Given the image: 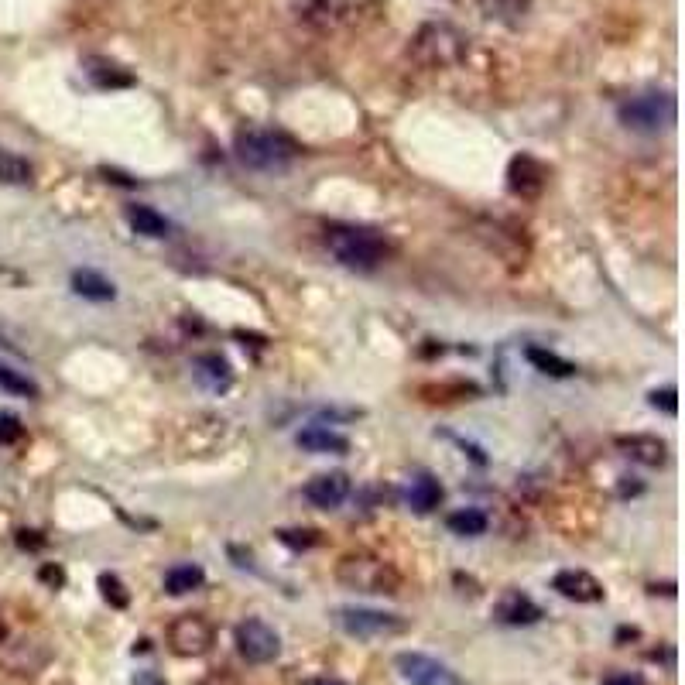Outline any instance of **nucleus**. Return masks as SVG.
I'll list each match as a JSON object with an SVG mask.
<instances>
[{
    "label": "nucleus",
    "mask_w": 685,
    "mask_h": 685,
    "mask_svg": "<svg viewBox=\"0 0 685 685\" xmlns=\"http://www.w3.org/2000/svg\"><path fill=\"white\" fill-rule=\"evenodd\" d=\"M18 545L21 548H42L45 538H38V531H18Z\"/></svg>",
    "instance_id": "nucleus-35"
},
{
    "label": "nucleus",
    "mask_w": 685,
    "mask_h": 685,
    "mask_svg": "<svg viewBox=\"0 0 685 685\" xmlns=\"http://www.w3.org/2000/svg\"><path fill=\"white\" fill-rule=\"evenodd\" d=\"M72 292L90 298V302H114V298H117L114 281L103 278L100 271H90V268L72 274Z\"/></svg>",
    "instance_id": "nucleus-19"
},
{
    "label": "nucleus",
    "mask_w": 685,
    "mask_h": 685,
    "mask_svg": "<svg viewBox=\"0 0 685 685\" xmlns=\"http://www.w3.org/2000/svg\"><path fill=\"white\" fill-rule=\"evenodd\" d=\"M42 579L48 586H62L66 583V572H62L59 566H42Z\"/></svg>",
    "instance_id": "nucleus-34"
},
{
    "label": "nucleus",
    "mask_w": 685,
    "mask_h": 685,
    "mask_svg": "<svg viewBox=\"0 0 685 685\" xmlns=\"http://www.w3.org/2000/svg\"><path fill=\"white\" fill-rule=\"evenodd\" d=\"M21 439V422L14 415H0V442Z\"/></svg>",
    "instance_id": "nucleus-29"
},
{
    "label": "nucleus",
    "mask_w": 685,
    "mask_h": 685,
    "mask_svg": "<svg viewBox=\"0 0 685 685\" xmlns=\"http://www.w3.org/2000/svg\"><path fill=\"white\" fill-rule=\"evenodd\" d=\"M31 165L24 161L21 155H14V151H4L0 148V182L4 185H28L31 182Z\"/></svg>",
    "instance_id": "nucleus-23"
},
{
    "label": "nucleus",
    "mask_w": 685,
    "mask_h": 685,
    "mask_svg": "<svg viewBox=\"0 0 685 685\" xmlns=\"http://www.w3.org/2000/svg\"><path fill=\"white\" fill-rule=\"evenodd\" d=\"M305 497L309 504L322 507V511H333L350 497V477L346 473H322V477L305 483Z\"/></svg>",
    "instance_id": "nucleus-13"
},
{
    "label": "nucleus",
    "mask_w": 685,
    "mask_h": 685,
    "mask_svg": "<svg viewBox=\"0 0 685 685\" xmlns=\"http://www.w3.org/2000/svg\"><path fill=\"white\" fill-rule=\"evenodd\" d=\"M203 685H244V682H240L230 668H213V672L203 679Z\"/></svg>",
    "instance_id": "nucleus-31"
},
{
    "label": "nucleus",
    "mask_w": 685,
    "mask_h": 685,
    "mask_svg": "<svg viewBox=\"0 0 685 685\" xmlns=\"http://www.w3.org/2000/svg\"><path fill=\"white\" fill-rule=\"evenodd\" d=\"M233 151H237L240 165L254 168V172H281V168H288V161L295 158V144L288 141L285 134L257 131V127L240 131Z\"/></svg>",
    "instance_id": "nucleus-3"
},
{
    "label": "nucleus",
    "mask_w": 685,
    "mask_h": 685,
    "mask_svg": "<svg viewBox=\"0 0 685 685\" xmlns=\"http://www.w3.org/2000/svg\"><path fill=\"white\" fill-rule=\"evenodd\" d=\"M0 388L11 391V394H21V398H38V384L28 381V377L18 374V370L4 367V364H0Z\"/></svg>",
    "instance_id": "nucleus-26"
},
{
    "label": "nucleus",
    "mask_w": 685,
    "mask_h": 685,
    "mask_svg": "<svg viewBox=\"0 0 685 685\" xmlns=\"http://www.w3.org/2000/svg\"><path fill=\"white\" fill-rule=\"evenodd\" d=\"M333 620L340 631H346L357 641H381V638H394V634L408 631L405 617L384 614V610H370V607H336Z\"/></svg>",
    "instance_id": "nucleus-5"
},
{
    "label": "nucleus",
    "mask_w": 685,
    "mask_h": 685,
    "mask_svg": "<svg viewBox=\"0 0 685 685\" xmlns=\"http://www.w3.org/2000/svg\"><path fill=\"white\" fill-rule=\"evenodd\" d=\"M192 374H196V384L213 394L227 391L233 384V370L223 357H216V353H203V357L196 360V367H192Z\"/></svg>",
    "instance_id": "nucleus-16"
},
{
    "label": "nucleus",
    "mask_w": 685,
    "mask_h": 685,
    "mask_svg": "<svg viewBox=\"0 0 685 685\" xmlns=\"http://www.w3.org/2000/svg\"><path fill=\"white\" fill-rule=\"evenodd\" d=\"M298 446L305 449V453H350V439H346L343 432L329 429V425H305L302 432H298Z\"/></svg>",
    "instance_id": "nucleus-14"
},
{
    "label": "nucleus",
    "mask_w": 685,
    "mask_h": 685,
    "mask_svg": "<svg viewBox=\"0 0 685 685\" xmlns=\"http://www.w3.org/2000/svg\"><path fill=\"white\" fill-rule=\"evenodd\" d=\"M394 668H398V675L408 685H466L446 662L422 655V651H401V655H394Z\"/></svg>",
    "instance_id": "nucleus-9"
},
{
    "label": "nucleus",
    "mask_w": 685,
    "mask_h": 685,
    "mask_svg": "<svg viewBox=\"0 0 685 685\" xmlns=\"http://www.w3.org/2000/svg\"><path fill=\"white\" fill-rule=\"evenodd\" d=\"M326 247L343 268L360 271V274L377 271L384 257H388L384 240L377 237V233L360 230V227H333L326 233Z\"/></svg>",
    "instance_id": "nucleus-2"
},
{
    "label": "nucleus",
    "mask_w": 685,
    "mask_h": 685,
    "mask_svg": "<svg viewBox=\"0 0 685 685\" xmlns=\"http://www.w3.org/2000/svg\"><path fill=\"white\" fill-rule=\"evenodd\" d=\"M405 501L415 514H432L435 507L442 504V487L439 480L432 477V473H415V477L408 480V490H405Z\"/></svg>",
    "instance_id": "nucleus-15"
},
{
    "label": "nucleus",
    "mask_w": 685,
    "mask_h": 685,
    "mask_svg": "<svg viewBox=\"0 0 685 685\" xmlns=\"http://www.w3.org/2000/svg\"><path fill=\"white\" fill-rule=\"evenodd\" d=\"M336 583L346 586V590L377 593V596H398V590H401L398 569L388 566L384 559H377V555H367V552L343 555L340 566H336Z\"/></svg>",
    "instance_id": "nucleus-1"
},
{
    "label": "nucleus",
    "mask_w": 685,
    "mask_h": 685,
    "mask_svg": "<svg viewBox=\"0 0 685 685\" xmlns=\"http://www.w3.org/2000/svg\"><path fill=\"white\" fill-rule=\"evenodd\" d=\"M7 641V627H4V620H0V644Z\"/></svg>",
    "instance_id": "nucleus-37"
},
{
    "label": "nucleus",
    "mask_w": 685,
    "mask_h": 685,
    "mask_svg": "<svg viewBox=\"0 0 685 685\" xmlns=\"http://www.w3.org/2000/svg\"><path fill=\"white\" fill-rule=\"evenodd\" d=\"M415 59L422 62V66H453V62H459V55L466 52V38L459 35L456 28H449V24H425L422 31H418L415 38Z\"/></svg>",
    "instance_id": "nucleus-6"
},
{
    "label": "nucleus",
    "mask_w": 685,
    "mask_h": 685,
    "mask_svg": "<svg viewBox=\"0 0 685 685\" xmlns=\"http://www.w3.org/2000/svg\"><path fill=\"white\" fill-rule=\"evenodd\" d=\"M131 685H168V682L161 679L158 672H151V668H144V672H137V675H134Z\"/></svg>",
    "instance_id": "nucleus-33"
},
{
    "label": "nucleus",
    "mask_w": 685,
    "mask_h": 685,
    "mask_svg": "<svg viewBox=\"0 0 685 685\" xmlns=\"http://www.w3.org/2000/svg\"><path fill=\"white\" fill-rule=\"evenodd\" d=\"M542 617H545L542 607L521 590L504 593L501 600L494 603V620H501L507 627H528V624H538Z\"/></svg>",
    "instance_id": "nucleus-11"
},
{
    "label": "nucleus",
    "mask_w": 685,
    "mask_h": 685,
    "mask_svg": "<svg viewBox=\"0 0 685 685\" xmlns=\"http://www.w3.org/2000/svg\"><path fill=\"white\" fill-rule=\"evenodd\" d=\"M552 590L559 596H566V600H572V603H600L603 600V583L596 576H590L586 569L555 572Z\"/></svg>",
    "instance_id": "nucleus-10"
},
{
    "label": "nucleus",
    "mask_w": 685,
    "mask_h": 685,
    "mask_svg": "<svg viewBox=\"0 0 685 685\" xmlns=\"http://www.w3.org/2000/svg\"><path fill=\"white\" fill-rule=\"evenodd\" d=\"M203 583H206V572L199 566H192V562H182V566H172L165 572V590L172 596L196 593Z\"/></svg>",
    "instance_id": "nucleus-20"
},
{
    "label": "nucleus",
    "mask_w": 685,
    "mask_h": 685,
    "mask_svg": "<svg viewBox=\"0 0 685 685\" xmlns=\"http://www.w3.org/2000/svg\"><path fill=\"white\" fill-rule=\"evenodd\" d=\"M603 685H644L641 675H631V672H614L603 679Z\"/></svg>",
    "instance_id": "nucleus-32"
},
{
    "label": "nucleus",
    "mask_w": 685,
    "mask_h": 685,
    "mask_svg": "<svg viewBox=\"0 0 685 685\" xmlns=\"http://www.w3.org/2000/svg\"><path fill=\"white\" fill-rule=\"evenodd\" d=\"M528 4H531V0H480V11L487 14V18H494V21L514 24V21L525 18Z\"/></svg>",
    "instance_id": "nucleus-24"
},
{
    "label": "nucleus",
    "mask_w": 685,
    "mask_h": 685,
    "mask_svg": "<svg viewBox=\"0 0 685 685\" xmlns=\"http://www.w3.org/2000/svg\"><path fill=\"white\" fill-rule=\"evenodd\" d=\"M213 641L216 631L203 614H182L168 624V648L179 658H203Z\"/></svg>",
    "instance_id": "nucleus-8"
},
{
    "label": "nucleus",
    "mask_w": 685,
    "mask_h": 685,
    "mask_svg": "<svg viewBox=\"0 0 685 685\" xmlns=\"http://www.w3.org/2000/svg\"><path fill=\"white\" fill-rule=\"evenodd\" d=\"M651 405H662L668 415H675L679 411V401H675V388H665V391H651Z\"/></svg>",
    "instance_id": "nucleus-30"
},
{
    "label": "nucleus",
    "mask_w": 685,
    "mask_h": 685,
    "mask_svg": "<svg viewBox=\"0 0 685 685\" xmlns=\"http://www.w3.org/2000/svg\"><path fill=\"white\" fill-rule=\"evenodd\" d=\"M449 531L453 535H463V538H477L487 531V514L477 511V507H463V511H453L449 514Z\"/></svg>",
    "instance_id": "nucleus-22"
},
{
    "label": "nucleus",
    "mask_w": 685,
    "mask_h": 685,
    "mask_svg": "<svg viewBox=\"0 0 685 685\" xmlns=\"http://www.w3.org/2000/svg\"><path fill=\"white\" fill-rule=\"evenodd\" d=\"M617 446L624 449V456L638 459L644 466H662L668 456V446L658 435H620Z\"/></svg>",
    "instance_id": "nucleus-17"
},
{
    "label": "nucleus",
    "mask_w": 685,
    "mask_h": 685,
    "mask_svg": "<svg viewBox=\"0 0 685 685\" xmlns=\"http://www.w3.org/2000/svg\"><path fill=\"white\" fill-rule=\"evenodd\" d=\"M278 538L285 545H292V548H312V545H319V531H309V528H285V531H278Z\"/></svg>",
    "instance_id": "nucleus-28"
},
{
    "label": "nucleus",
    "mask_w": 685,
    "mask_h": 685,
    "mask_svg": "<svg viewBox=\"0 0 685 685\" xmlns=\"http://www.w3.org/2000/svg\"><path fill=\"white\" fill-rule=\"evenodd\" d=\"M617 117L627 131L658 134L675 124V100L672 93H641V96H631L627 103H620Z\"/></svg>",
    "instance_id": "nucleus-4"
},
{
    "label": "nucleus",
    "mask_w": 685,
    "mask_h": 685,
    "mask_svg": "<svg viewBox=\"0 0 685 685\" xmlns=\"http://www.w3.org/2000/svg\"><path fill=\"white\" fill-rule=\"evenodd\" d=\"M100 590H103V600H107L110 607H117V610H124L127 603H131V593L124 590V583H120L114 572H103V576H100Z\"/></svg>",
    "instance_id": "nucleus-27"
},
{
    "label": "nucleus",
    "mask_w": 685,
    "mask_h": 685,
    "mask_svg": "<svg viewBox=\"0 0 685 685\" xmlns=\"http://www.w3.org/2000/svg\"><path fill=\"white\" fill-rule=\"evenodd\" d=\"M86 76H90L100 90H124V86L134 83V76L124 66H117V62H110V59H100V55L86 59Z\"/></svg>",
    "instance_id": "nucleus-18"
},
{
    "label": "nucleus",
    "mask_w": 685,
    "mask_h": 685,
    "mask_svg": "<svg viewBox=\"0 0 685 685\" xmlns=\"http://www.w3.org/2000/svg\"><path fill=\"white\" fill-rule=\"evenodd\" d=\"M305 685H346L340 679H312V682H305Z\"/></svg>",
    "instance_id": "nucleus-36"
},
{
    "label": "nucleus",
    "mask_w": 685,
    "mask_h": 685,
    "mask_svg": "<svg viewBox=\"0 0 685 685\" xmlns=\"http://www.w3.org/2000/svg\"><path fill=\"white\" fill-rule=\"evenodd\" d=\"M528 360L535 364L542 374L548 377H572L576 374V364H569V360H562L559 353H548V350H538V346H531L528 350Z\"/></svg>",
    "instance_id": "nucleus-25"
},
{
    "label": "nucleus",
    "mask_w": 685,
    "mask_h": 685,
    "mask_svg": "<svg viewBox=\"0 0 685 685\" xmlns=\"http://www.w3.org/2000/svg\"><path fill=\"white\" fill-rule=\"evenodd\" d=\"M233 641H237L240 658H244V662H251V665H271L274 658L281 655L278 631H274L268 620H261V617L240 620L237 631H233Z\"/></svg>",
    "instance_id": "nucleus-7"
},
{
    "label": "nucleus",
    "mask_w": 685,
    "mask_h": 685,
    "mask_svg": "<svg viewBox=\"0 0 685 685\" xmlns=\"http://www.w3.org/2000/svg\"><path fill=\"white\" fill-rule=\"evenodd\" d=\"M545 179H548V172L531 155H518L511 161V168H507V185H511V192L521 199L538 196V192L545 189Z\"/></svg>",
    "instance_id": "nucleus-12"
},
{
    "label": "nucleus",
    "mask_w": 685,
    "mask_h": 685,
    "mask_svg": "<svg viewBox=\"0 0 685 685\" xmlns=\"http://www.w3.org/2000/svg\"><path fill=\"white\" fill-rule=\"evenodd\" d=\"M127 223H131L141 237H151V240H158L168 233V220L151 206H127Z\"/></svg>",
    "instance_id": "nucleus-21"
}]
</instances>
